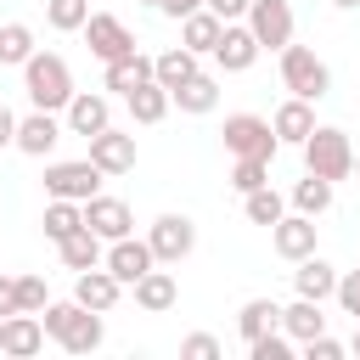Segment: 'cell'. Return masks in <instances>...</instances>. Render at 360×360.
Segmentation results:
<instances>
[{
    "instance_id": "f1b7e54d",
    "label": "cell",
    "mask_w": 360,
    "mask_h": 360,
    "mask_svg": "<svg viewBox=\"0 0 360 360\" xmlns=\"http://www.w3.org/2000/svg\"><path fill=\"white\" fill-rule=\"evenodd\" d=\"M191 73H197V51H186V45H174V51L152 56V79H158L163 90H180Z\"/></svg>"
},
{
    "instance_id": "7bdbcfd3",
    "label": "cell",
    "mask_w": 360,
    "mask_h": 360,
    "mask_svg": "<svg viewBox=\"0 0 360 360\" xmlns=\"http://www.w3.org/2000/svg\"><path fill=\"white\" fill-rule=\"evenodd\" d=\"M0 315H17V276H0Z\"/></svg>"
},
{
    "instance_id": "d4e9b609",
    "label": "cell",
    "mask_w": 360,
    "mask_h": 360,
    "mask_svg": "<svg viewBox=\"0 0 360 360\" xmlns=\"http://www.w3.org/2000/svg\"><path fill=\"white\" fill-rule=\"evenodd\" d=\"M124 101H129V118H135V124H163V118H169V107H174V101H169V90H163L158 79L135 84Z\"/></svg>"
},
{
    "instance_id": "1f68e13d",
    "label": "cell",
    "mask_w": 360,
    "mask_h": 360,
    "mask_svg": "<svg viewBox=\"0 0 360 360\" xmlns=\"http://www.w3.org/2000/svg\"><path fill=\"white\" fill-rule=\"evenodd\" d=\"M34 56V28L28 22H0V68H22Z\"/></svg>"
},
{
    "instance_id": "e575fe53",
    "label": "cell",
    "mask_w": 360,
    "mask_h": 360,
    "mask_svg": "<svg viewBox=\"0 0 360 360\" xmlns=\"http://www.w3.org/2000/svg\"><path fill=\"white\" fill-rule=\"evenodd\" d=\"M231 186H236L242 197H248V191H259V186H270V163H264V158H236Z\"/></svg>"
},
{
    "instance_id": "8fae6325",
    "label": "cell",
    "mask_w": 360,
    "mask_h": 360,
    "mask_svg": "<svg viewBox=\"0 0 360 360\" xmlns=\"http://www.w3.org/2000/svg\"><path fill=\"white\" fill-rule=\"evenodd\" d=\"M101 264H107V270H112V276H118L124 287H135V281H141V276H146V270H152L158 259H152V248H146V236L135 242V231H129V236H118V242H107V253H101Z\"/></svg>"
},
{
    "instance_id": "8d00e7d4",
    "label": "cell",
    "mask_w": 360,
    "mask_h": 360,
    "mask_svg": "<svg viewBox=\"0 0 360 360\" xmlns=\"http://www.w3.org/2000/svg\"><path fill=\"white\" fill-rule=\"evenodd\" d=\"M51 298H45V276H17V309H28V315H39Z\"/></svg>"
},
{
    "instance_id": "7dc6e473",
    "label": "cell",
    "mask_w": 360,
    "mask_h": 360,
    "mask_svg": "<svg viewBox=\"0 0 360 360\" xmlns=\"http://www.w3.org/2000/svg\"><path fill=\"white\" fill-rule=\"evenodd\" d=\"M354 169H360V152H354Z\"/></svg>"
},
{
    "instance_id": "2e32d148",
    "label": "cell",
    "mask_w": 360,
    "mask_h": 360,
    "mask_svg": "<svg viewBox=\"0 0 360 360\" xmlns=\"http://www.w3.org/2000/svg\"><path fill=\"white\" fill-rule=\"evenodd\" d=\"M39 349H45V326H39V315H28V309L6 315V326H0V354L28 360V354H39Z\"/></svg>"
},
{
    "instance_id": "3957f363",
    "label": "cell",
    "mask_w": 360,
    "mask_h": 360,
    "mask_svg": "<svg viewBox=\"0 0 360 360\" xmlns=\"http://www.w3.org/2000/svg\"><path fill=\"white\" fill-rule=\"evenodd\" d=\"M281 84L304 101H321L332 90V68L309 51V45H281Z\"/></svg>"
},
{
    "instance_id": "c3c4849f",
    "label": "cell",
    "mask_w": 360,
    "mask_h": 360,
    "mask_svg": "<svg viewBox=\"0 0 360 360\" xmlns=\"http://www.w3.org/2000/svg\"><path fill=\"white\" fill-rule=\"evenodd\" d=\"M141 6H158V0H141Z\"/></svg>"
},
{
    "instance_id": "8992f818",
    "label": "cell",
    "mask_w": 360,
    "mask_h": 360,
    "mask_svg": "<svg viewBox=\"0 0 360 360\" xmlns=\"http://www.w3.org/2000/svg\"><path fill=\"white\" fill-rule=\"evenodd\" d=\"M248 28H253L259 51H281V45H292V6L287 0H248Z\"/></svg>"
},
{
    "instance_id": "e0dca14e",
    "label": "cell",
    "mask_w": 360,
    "mask_h": 360,
    "mask_svg": "<svg viewBox=\"0 0 360 360\" xmlns=\"http://www.w3.org/2000/svg\"><path fill=\"white\" fill-rule=\"evenodd\" d=\"M270 129H276V141H281V146H304V141H309V129H315V101H304V96H287V101L276 107Z\"/></svg>"
},
{
    "instance_id": "60d3db41",
    "label": "cell",
    "mask_w": 360,
    "mask_h": 360,
    "mask_svg": "<svg viewBox=\"0 0 360 360\" xmlns=\"http://www.w3.org/2000/svg\"><path fill=\"white\" fill-rule=\"evenodd\" d=\"M202 6H208L219 22H242V17H248V0H202Z\"/></svg>"
},
{
    "instance_id": "f546056e",
    "label": "cell",
    "mask_w": 360,
    "mask_h": 360,
    "mask_svg": "<svg viewBox=\"0 0 360 360\" xmlns=\"http://www.w3.org/2000/svg\"><path fill=\"white\" fill-rule=\"evenodd\" d=\"M292 208H298V214H309V219H315V214H326V208H332V180H321V174H309V169H304V180L292 186Z\"/></svg>"
},
{
    "instance_id": "4dcf8cb0",
    "label": "cell",
    "mask_w": 360,
    "mask_h": 360,
    "mask_svg": "<svg viewBox=\"0 0 360 360\" xmlns=\"http://www.w3.org/2000/svg\"><path fill=\"white\" fill-rule=\"evenodd\" d=\"M39 225H45V236H51V242H62V236H73V231L84 225V208H79V202H68V197H51Z\"/></svg>"
},
{
    "instance_id": "9c48e42d",
    "label": "cell",
    "mask_w": 360,
    "mask_h": 360,
    "mask_svg": "<svg viewBox=\"0 0 360 360\" xmlns=\"http://www.w3.org/2000/svg\"><path fill=\"white\" fill-rule=\"evenodd\" d=\"M79 208H84V225H90L101 242H118V236L135 231V214H129L124 197H101V191H96V197H84Z\"/></svg>"
},
{
    "instance_id": "7402d4cb",
    "label": "cell",
    "mask_w": 360,
    "mask_h": 360,
    "mask_svg": "<svg viewBox=\"0 0 360 360\" xmlns=\"http://www.w3.org/2000/svg\"><path fill=\"white\" fill-rule=\"evenodd\" d=\"M101 338H107V326H101V315L79 304V309H73V321L62 326V338H56V343H62L68 354H90V349H101Z\"/></svg>"
},
{
    "instance_id": "5b68a950",
    "label": "cell",
    "mask_w": 360,
    "mask_h": 360,
    "mask_svg": "<svg viewBox=\"0 0 360 360\" xmlns=\"http://www.w3.org/2000/svg\"><path fill=\"white\" fill-rule=\"evenodd\" d=\"M146 248H152L158 264H180V259L197 248V225H191L186 214H158L152 231H146Z\"/></svg>"
},
{
    "instance_id": "9a60e30c",
    "label": "cell",
    "mask_w": 360,
    "mask_h": 360,
    "mask_svg": "<svg viewBox=\"0 0 360 360\" xmlns=\"http://www.w3.org/2000/svg\"><path fill=\"white\" fill-rule=\"evenodd\" d=\"M270 242H276V253H281V259H292V264H298V259H309V253H315V219H309V214H281V219L270 225Z\"/></svg>"
},
{
    "instance_id": "30bf717a",
    "label": "cell",
    "mask_w": 360,
    "mask_h": 360,
    "mask_svg": "<svg viewBox=\"0 0 360 360\" xmlns=\"http://www.w3.org/2000/svg\"><path fill=\"white\" fill-rule=\"evenodd\" d=\"M90 163L101 169V174H129L135 169V135L129 129H96L90 135Z\"/></svg>"
},
{
    "instance_id": "ac0fdd59",
    "label": "cell",
    "mask_w": 360,
    "mask_h": 360,
    "mask_svg": "<svg viewBox=\"0 0 360 360\" xmlns=\"http://www.w3.org/2000/svg\"><path fill=\"white\" fill-rule=\"evenodd\" d=\"M62 141V124H56V112H45V107H34L28 118H17V152H28V158H45L51 146Z\"/></svg>"
},
{
    "instance_id": "f35d334b",
    "label": "cell",
    "mask_w": 360,
    "mask_h": 360,
    "mask_svg": "<svg viewBox=\"0 0 360 360\" xmlns=\"http://www.w3.org/2000/svg\"><path fill=\"white\" fill-rule=\"evenodd\" d=\"M180 354H186V360H214V354H219V338H208V332H191V338L180 343Z\"/></svg>"
},
{
    "instance_id": "5bb4252c",
    "label": "cell",
    "mask_w": 360,
    "mask_h": 360,
    "mask_svg": "<svg viewBox=\"0 0 360 360\" xmlns=\"http://www.w3.org/2000/svg\"><path fill=\"white\" fill-rule=\"evenodd\" d=\"M62 112H68V129H73V135H84V141H90L96 129H107V124H112V101H107V96H96V90H73Z\"/></svg>"
},
{
    "instance_id": "cb8c5ba5",
    "label": "cell",
    "mask_w": 360,
    "mask_h": 360,
    "mask_svg": "<svg viewBox=\"0 0 360 360\" xmlns=\"http://www.w3.org/2000/svg\"><path fill=\"white\" fill-rule=\"evenodd\" d=\"M219 28H225V22H219L208 6H197L191 17H180V45H186V51H197V56H208V51L219 45Z\"/></svg>"
},
{
    "instance_id": "681fc988",
    "label": "cell",
    "mask_w": 360,
    "mask_h": 360,
    "mask_svg": "<svg viewBox=\"0 0 360 360\" xmlns=\"http://www.w3.org/2000/svg\"><path fill=\"white\" fill-rule=\"evenodd\" d=\"M0 326H6V315H0Z\"/></svg>"
},
{
    "instance_id": "b9f144b4",
    "label": "cell",
    "mask_w": 360,
    "mask_h": 360,
    "mask_svg": "<svg viewBox=\"0 0 360 360\" xmlns=\"http://www.w3.org/2000/svg\"><path fill=\"white\" fill-rule=\"evenodd\" d=\"M197 6H202V0H158V11H163V17H174V22H180V17H191Z\"/></svg>"
},
{
    "instance_id": "d590c367",
    "label": "cell",
    "mask_w": 360,
    "mask_h": 360,
    "mask_svg": "<svg viewBox=\"0 0 360 360\" xmlns=\"http://www.w3.org/2000/svg\"><path fill=\"white\" fill-rule=\"evenodd\" d=\"M248 354H253V360H287V354H292V338H287L281 326H276V332H259V338L248 343Z\"/></svg>"
},
{
    "instance_id": "ffe728a7",
    "label": "cell",
    "mask_w": 360,
    "mask_h": 360,
    "mask_svg": "<svg viewBox=\"0 0 360 360\" xmlns=\"http://www.w3.org/2000/svg\"><path fill=\"white\" fill-rule=\"evenodd\" d=\"M135 304H141L146 315H163V309H174V304H180V281H174L169 270H158V264H152V270L135 281Z\"/></svg>"
},
{
    "instance_id": "f6af8a7d",
    "label": "cell",
    "mask_w": 360,
    "mask_h": 360,
    "mask_svg": "<svg viewBox=\"0 0 360 360\" xmlns=\"http://www.w3.org/2000/svg\"><path fill=\"white\" fill-rule=\"evenodd\" d=\"M332 6H338V11H354V6H360V0H332Z\"/></svg>"
},
{
    "instance_id": "44dd1931",
    "label": "cell",
    "mask_w": 360,
    "mask_h": 360,
    "mask_svg": "<svg viewBox=\"0 0 360 360\" xmlns=\"http://www.w3.org/2000/svg\"><path fill=\"white\" fill-rule=\"evenodd\" d=\"M292 287H298V298H315V304H326V298H332V287H338V270H332L321 253H309V259H298V270H292Z\"/></svg>"
},
{
    "instance_id": "d6a6232c",
    "label": "cell",
    "mask_w": 360,
    "mask_h": 360,
    "mask_svg": "<svg viewBox=\"0 0 360 360\" xmlns=\"http://www.w3.org/2000/svg\"><path fill=\"white\" fill-rule=\"evenodd\" d=\"M242 214H248L253 225H276V219L287 214V197H281V191H270V186H259V191H248V197H242Z\"/></svg>"
},
{
    "instance_id": "4fadbf2b",
    "label": "cell",
    "mask_w": 360,
    "mask_h": 360,
    "mask_svg": "<svg viewBox=\"0 0 360 360\" xmlns=\"http://www.w3.org/2000/svg\"><path fill=\"white\" fill-rule=\"evenodd\" d=\"M73 298L84 304V309H96V315H107L118 298H124V281L107 270V264H90V270H79V281H73Z\"/></svg>"
},
{
    "instance_id": "ab89813d",
    "label": "cell",
    "mask_w": 360,
    "mask_h": 360,
    "mask_svg": "<svg viewBox=\"0 0 360 360\" xmlns=\"http://www.w3.org/2000/svg\"><path fill=\"white\" fill-rule=\"evenodd\" d=\"M304 354H309V360H343L349 349H343L338 338H326V332H321V338H304Z\"/></svg>"
},
{
    "instance_id": "52a82bcc",
    "label": "cell",
    "mask_w": 360,
    "mask_h": 360,
    "mask_svg": "<svg viewBox=\"0 0 360 360\" xmlns=\"http://www.w3.org/2000/svg\"><path fill=\"white\" fill-rule=\"evenodd\" d=\"M79 34H84L90 56H101V62H112V56H129V51H135V34H129V28H124V17H112V11H90Z\"/></svg>"
},
{
    "instance_id": "d6986e66",
    "label": "cell",
    "mask_w": 360,
    "mask_h": 360,
    "mask_svg": "<svg viewBox=\"0 0 360 360\" xmlns=\"http://www.w3.org/2000/svg\"><path fill=\"white\" fill-rule=\"evenodd\" d=\"M146 79H152V56H141V51L101 62V90H112V96H129V90L146 84Z\"/></svg>"
},
{
    "instance_id": "bcb514c9",
    "label": "cell",
    "mask_w": 360,
    "mask_h": 360,
    "mask_svg": "<svg viewBox=\"0 0 360 360\" xmlns=\"http://www.w3.org/2000/svg\"><path fill=\"white\" fill-rule=\"evenodd\" d=\"M349 349H354V354H360V321H354V343H349Z\"/></svg>"
},
{
    "instance_id": "603a6c76",
    "label": "cell",
    "mask_w": 360,
    "mask_h": 360,
    "mask_svg": "<svg viewBox=\"0 0 360 360\" xmlns=\"http://www.w3.org/2000/svg\"><path fill=\"white\" fill-rule=\"evenodd\" d=\"M169 101H174L180 112L202 118V112H214V107H219V84H214V79H208V73L197 68V73H191V79H186L180 90H169Z\"/></svg>"
},
{
    "instance_id": "484cf974",
    "label": "cell",
    "mask_w": 360,
    "mask_h": 360,
    "mask_svg": "<svg viewBox=\"0 0 360 360\" xmlns=\"http://www.w3.org/2000/svg\"><path fill=\"white\" fill-rule=\"evenodd\" d=\"M56 253H62V264H68V270H90V264H101L107 242H101L90 225H79L73 236H62V242H56Z\"/></svg>"
},
{
    "instance_id": "ee69618b",
    "label": "cell",
    "mask_w": 360,
    "mask_h": 360,
    "mask_svg": "<svg viewBox=\"0 0 360 360\" xmlns=\"http://www.w3.org/2000/svg\"><path fill=\"white\" fill-rule=\"evenodd\" d=\"M11 141H17V112H11L6 101H0V152H6Z\"/></svg>"
},
{
    "instance_id": "6da1fadb",
    "label": "cell",
    "mask_w": 360,
    "mask_h": 360,
    "mask_svg": "<svg viewBox=\"0 0 360 360\" xmlns=\"http://www.w3.org/2000/svg\"><path fill=\"white\" fill-rule=\"evenodd\" d=\"M22 90H28V101H34V107L62 112V107H68V96H73V73H68V62H62L56 51H34V56L22 62Z\"/></svg>"
},
{
    "instance_id": "83f0119b",
    "label": "cell",
    "mask_w": 360,
    "mask_h": 360,
    "mask_svg": "<svg viewBox=\"0 0 360 360\" xmlns=\"http://www.w3.org/2000/svg\"><path fill=\"white\" fill-rule=\"evenodd\" d=\"M281 326V304L276 298H248L242 309H236V332H242V343H253L259 332H276Z\"/></svg>"
},
{
    "instance_id": "4316f807",
    "label": "cell",
    "mask_w": 360,
    "mask_h": 360,
    "mask_svg": "<svg viewBox=\"0 0 360 360\" xmlns=\"http://www.w3.org/2000/svg\"><path fill=\"white\" fill-rule=\"evenodd\" d=\"M281 332H287L292 343H304V338H321V332H326V315H321V304H315V298H292V304L281 309Z\"/></svg>"
},
{
    "instance_id": "ba28073f",
    "label": "cell",
    "mask_w": 360,
    "mask_h": 360,
    "mask_svg": "<svg viewBox=\"0 0 360 360\" xmlns=\"http://www.w3.org/2000/svg\"><path fill=\"white\" fill-rule=\"evenodd\" d=\"M101 180H107V174H101L90 158H79V163H51V169H45V191H51V197H68V202L96 197Z\"/></svg>"
},
{
    "instance_id": "7c38bea8",
    "label": "cell",
    "mask_w": 360,
    "mask_h": 360,
    "mask_svg": "<svg viewBox=\"0 0 360 360\" xmlns=\"http://www.w3.org/2000/svg\"><path fill=\"white\" fill-rule=\"evenodd\" d=\"M208 56H214L225 73H248V68L259 62V39H253L248 22H225V28H219V45H214Z\"/></svg>"
},
{
    "instance_id": "836d02e7",
    "label": "cell",
    "mask_w": 360,
    "mask_h": 360,
    "mask_svg": "<svg viewBox=\"0 0 360 360\" xmlns=\"http://www.w3.org/2000/svg\"><path fill=\"white\" fill-rule=\"evenodd\" d=\"M84 17H90V0H45V22L56 34H79Z\"/></svg>"
},
{
    "instance_id": "7a4b0ae2",
    "label": "cell",
    "mask_w": 360,
    "mask_h": 360,
    "mask_svg": "<svg viewBox=\"0 0 360 360\" xmlns=\"http://www.w3.org/2000/svg\"><path fill=\"white\" fill-rule=\"evenodd\" d=\"M304 169L321 174V180H332V186L349 180V174H354V146H349V135L332 129V124H315L309 141H304Z\"/></svg>"
},
{
    "instance_id": "74e56055",
    "label": "cell",
    "mask_w": 360,
    "mask_h": 360,
    "mask_svg": "<svg viewBox=\"0 0 360 360\" xmlns=\"http://www.w3.org/2000/svg\"><path fill=\"white\" fill-rule=\"evenodd\" d=\"M332 298L343 304V315H354V321H360V270H349V276H338V287H332Z\"/></svg>"
},
{
    "instance_id": "277c9868",
    "label": "cell",
    "mask_w": 360,
    "mask_h": 360,
    "mask_svg": "<svg viewBox=\"0 0 360 360\" xmlns=\"http://www.w3.org/2000/svg\"><path fill=\"white\" fill-rule=\"evenodd\" d=\"M219 135H225V152H231V158H264V163H270L276 146H281L276 129H270V118H259V112H231Z\"/></svg>"
}]
</instances>
